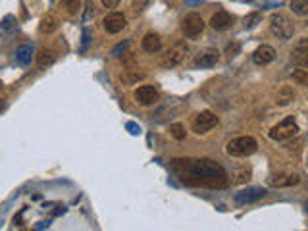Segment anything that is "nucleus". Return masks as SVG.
<instances>
[{
  "label": "nucleus",
  "instance_id": "obj_21",
  "mask_svg": "<svg viewBox=\"0 0 308 231\" xmlns=\"http://www.w3.org/2000/svg\"><path fill=\"white\" fill-rule=\"evenodd\" d=\"M291 10L297 15H308V0H293Z\"/></svg>",
  "mask_w": 308,
  "mask_h": 231
},
{
  "label": "nucleus",
  "instance_id": "obj_16",
  "mask_svg": "<svg viewBox=\"0 0 308 231\" xmlns=\"http://www.w3.org/2000/svg\"><path fill=\"white\" fill-rule=\"evenodd\" d=\"M233 15L226 12V10H220V12H216L212 15V19H210V25L216 29V31H224V29L231 27V23H233Z\"/></svg>",
  "mask_w": 308,
  "mask_h": 231
},
{
  "label": "nucleus",
  "instance_id": "obj_9",
  "mask_svg": "<svg viewBox=\"0 0 308 231\" xmlns=\"http://www.w3.org/2000/svg\"><path fill=\"white\" fill-rule=\"evenodd\" d=\"M135 100H137V104H141V106H152V104H156L158 102V91L152 87V85H141L139 89H135Z\"/></svg>",
  "mask_w": 308,
  "mask_h": 231
},
{
  "label": "nucleus",
  "instance_id": "obj_19",
  "mask_svg": "<svg viewBox=\"0 0 308 231\" xmlns=\"http://www.w3.org/2000/svg\"><path fill=\"white\" fill-rule=\"evenodd\" d=\"M293 98H295V91H293L291 87H282V89L278 91L276 102H278L280 106H287V104H291V102H293Z\"/></svg>",
  "mask_w": 308,
  "mask_h": 231
},
{
  "label": "nucleus",
  "instance_id": "obj_1",
  "mask_svg": "<svg viewBox=\"0 0 308 231\" xmlns=\"http://www.w3.org/2000/svg\"><path fill=\"white\" fill-rule=\"evenodd\" d=\"M170 170L183 185L191 187H222L228 183L226 170L208 158H175Z\"/></svg>",
  "mask_w": 308,
  "mask_h": 231
},
{
  "label": "nucleus",
  "instance_id": "obj_2",
  "mask_svg": "<svg viewBox=\"0 0 308 231\" xmlns=\"http://www.w3.org/2000/svg\"><path fill=\"white\" fill-rule=\"evenodd\" d=\"M226 150H228L229 156H233V158H247V156L255 154L256 150H258V143H256L255 137L251 135L237 137V139L229 141Z\"/></svg>",
  "mask_w": 308,
  "mask_h": 231
},
{
  "label": "nucleus",
  "instance_id": "obj_24",
  "mask_svg": "<svg viewBox=\"0 0 308 231\" xmlns=\"http://www.w3.org/2000/svg\"><path fill=\"white\" fill-rule=\"evenodd\" d=\"M293 79H295L299 85L308 87V71L307 69H295V71H293Z\"/></svg>",
  "mask_w": 308,
  "mask_h": 231
},
{
  "label": "nucleus",
  "instance_id": "obj_4",
  "mask_svg": "<svg viewBox=\"0 0 308 231\" xmlns=\"http://www.w3.org/2000/svg\"><path fill=\"white\" fill-rule=\"evenodd\" d=\"M268 135L272 141H278V143H283V141H289V139L297 137L299 135V125H297L295 118L293 116L285 118L283 122H280L278 125H274L270 129Z\"/></svg>",
  "mask_w": 308,
  "mask_h": 231
},
{
  "label": "nucleus",
  "instance_id": "obj_28",
  "mask_svg": "<svg viewBox=\"0 0 308 231\" xmlns=\"http://www.w3.org/2000/svg\"><path fill=\"white\" fill-rule=\"evenodd\" d=\"M127 129H131V133H133V135H137V133H139V131H141V127H137V125H135V123H127Z\"/></svg>",
  "mask_w": 308,
  "mask_h": 231
},
{
  "label": "nucleus",
  "instance_id": "obj_11",
  "mask_svg": "<svg viewBox=\"0 0 308 231\" xmlns=\"http://www.w3.org/2000/svg\"><path fill=\"white\" fill-rule=\"evenodd\" d=\"M299 181H301V177L297 176V174H287V172L272 174V176L268 177L270 187H278V189H282V187H293Z\"/></svg>",
  "mask_w": 308,
  "mask_h": 231
},
{
  "label": "nucleus",
  "instance_id": "obj_12",
  "mask_svg": "<svg viewBox=\"0 0 308 231\" xmlns=\"http://www.w3.org/2000/svg\"><path fill=\"white\" fill-rule=\"evenodd\" d=\"M291 60L301 68H308V37L299 39L291 50Z\"/></svg>",
  "mask_w": 308,
  "mask_h": 231
},
{
  "label": "nucleus",
  "instance_id": "obj_3",
  "mask_svg": "<svg viewBox=\"0 0 308 231\" xmlns=\"http://www.w3.org/2000/svg\"><path fill=\"white\" fill-rule=\"evenodd\" d=\"M270 29H272V33H274L278 39H282V41H289V39H293V35H295V25H293V21L289 19V15L282 14V12H278V14H274L270 17Z\"/></svg>",
  "mask_w": 308,
  "mask_h": 231
},
{
  "label": "nucleus",
  "instance_id": "obj_15",
  "mask_svg": "<svg viewBox=\"0 0 308 231\" xmlns=\"http://www.w3.org/2000/svg\"><path fill=\"white\" fill-rule=\"evenodd\" d=\"M141 46L148 54H156V52L162 50V37L158 33H147L143 37V41H141Z\"/></svg>",
  "mask_w": 308,
  "mask_h": 231
},
{
  "label": "nucleus",
  "instance_id": "obj_26",
  "mask_svg": "<svg viewBox=\"0 0 308 231\" xmlns=\"http://www.w3.org/2000/svg\"><path fill=\"white\" fill-rule=\"evenodd\" d=\"M239 50H241V44L239 42H229L228 48H226V54L231 58V56H237L239 54Z\"/></svg>",
  "mask_w": 308,
  "mask_h": 231
},
{
  "label": "nucleus",
  "instance_id": "obj_20",
  "mask_svg": "<svg viewBox=\"0 0 308 231\" xmlns=\"http://www.w3.org/2000/svg\"><path fill=\"white\" fill-rule=\"evenodd\" d=\"M58 29V19L54 17V15H46V17H42L40 19V25H39V31L44 35H50V33H54Z\"/></svg>",
  "mask_w": 308,
  "mask_h": 231
},
{
  "label": "nucleus",
  "instance_id": "obj_6",
  "mask_svg": "<svg viewBox=\"0 0 308 231\" xmlns=\"http://www.w3.org/2000/svg\"><path fill=\"white\" fill-rule=\"evenodd\" d=\"M218 123H220V118L216 116L214 112H210V110H202V112H199V114L193 118L191 127H193V131H195L197 135H204V133L212 131Z\"/></svg>",
  "mask_w": 308,
  "mask_h": 231
},
{
  "label": "nucleus",
  "instance_id": "obj_10",
  "mask_svg": "<svg viewBox=\"0 0 308 231\" xmlns=\"http://www.w3.org/2000/svg\"><path fill=\"white\" fill-rule=\"evenodd\" d=\"M125 27H127V19L121 12H112V14H108L104 17V29L110 35H118Z\"/></svg>",
  "mask_w": 308,
  "mask_h": 231
},
{
  "label": "nucleus",
  "instance_id": "obj_29",
  "mask_svg": "<svg viewBox=\"0 0 308 231\" xmlns=\"http://www.w3.org/2000/svg\"><path fill=\"white\" fill-rule=\"evenodd\" d=\"M307 212H308V203H307Z\"/></svg>",
  "mask_w": 308,
  "mask_h": 231
},
{
  "label": "nucleus",
  "instance_id": "obj_30",
  "mask_svg": "<svg viewBox=\"0 0 308 231\" xmlns=\"http://www.w3.org/2000/svg\"><path fill=\"white\" fill-rule=\"evenodd\" d=\"M0 85H2V83H0Z\"/></svg>",
  "mask_w": 308,
  "mask_h": 231
},
{
  "label": "nucleus",
  "instance_id": "obj_5",
  "mask_svg": "<svg viewBox=\"0 0 308 231\" xmlns=\"http://www.w3.org/2000/svg\"><path fill=\"white\" fill-rule=\"evenodd\" d=\"M189 52V46L185 42H175L174 46H170L164 54L160 56V66L166 69H172L175 66H179L183 60H185V56Z\"/></svg>",
  "mask_w": 308,
  "mask_h": 231
},
{
  "label": "nucleus",
  "instance_id": "obj_27",
  "mask_svg": "<svg viewBox=\"0 0 308 231\" xmlns=\"http://www.w3.org/2000/svg\"><path fill=\"white\" fill-rule=\"evenodd\" d=\"M118 4H120L118 0H104V2H102L104 8H114V6H118Z\"/></svg>",
  "mask_w": 308,
  "mask_h": 231
},
{
  "label": "nucleus",
  "instance_id": "obj_23",
  "mask_svg": "<svg viewBox=\"0 0 308 231\" xmlns=\"http://www.w3.org/2000/svg\"><path fill=\"white\" fill-rule=\"evenodd\" d=\"M260 21H262V14H260V12H253V14H249L245 17V27L253 29V27H256Z\"/></svg>",
  "mask_w": 308,
  "mask_h": 231
},
{
  "label": "nucleus",
  "instance_id": "obj_14",
  "mask_svg": "<svg viewBox=\"0 0 308 231\" xmlns=\"http://www.w3.org/2000/svg\"><path fill=\"white\" fill-rule=\"evenodd\" d=\"M274 58H276V50H274V46H270V44H262V46H258L255 50V54H253V62H255L256 66H268L274 62Z\"/></svg>",
  "mask_w": 308,
  "mask_h": 231
},
{
  "label": "nucleus",
  "instance_id": "obj_7",
  "mask_svg": "<svg viewBox=\"0 0 308 231\" xmlns=\"http://www.w3.org/2000/svg\"><path fill=\"white\" fill-rule=\"evenodd\" d=\"M181 31L185 33V37H189V39L199 37L204 31V19L201 17V14L191 12V14L185 15L183 21H181Z\"/></svg>",
  "mask_w": 308,
  "mask_h": 231
},
{
  "label": "nucleus",
  "instance_id": "obj_13",
  "mask_svg": "<svg viewBox=\"0 0 308 231\" xmlns=\"http://www.w3.org/2000/svg\"><path fill=\"white\" fill-rule=\"evenodd\" d=\"M218 60H220V52L216 48H204L195 56V64L199 68H212L218 64Z\"/></svg>",
  "mask_w": 308,
  "mask_h": 231
},
{
  "label": "nucleus",
  "instance_id": "obj_25",
  "mask_svg": "<svg viewBox=\"0 0 308 231\" xmlns=\"http://www.w3.org/2000/svg\"><path fill=\"white\" fill-rule=\"evenodd\" d=\"M131 46V41H125V42H120L118 46H114V50H112V56H121V52L125 54L127 52V48Z\"/></svg>",
  "mask_w": 308,
  "mask_h": 231
},
{
  "label": "nucleus",
  "instance_id": "obj_17",
  "mask_svg": "<svg viewBox=\"0 0 308 231\" xmlns=\"http://www.w3.org/2000/svg\"><path fill=\"white\" fill-rule=\"evenodd\" d=\"M33 56H35V48H33L31 44H21V46L15 50V62H17L19 66H29L31 60H33Z\"/></svg>",
  "mask_w": 308,
  "mask_h": 231
},
{
  "label": "nucleus",
  "instance_id": "obj_8",
  "mask_svg": "<svg viewBox=\"0 0 308 231\" xmlns=\"http://www.w3.org/2000/svg\"><path fill=\"white\" fill-rule=\"evenodd\" d=\"M268 195V191L262 189V187H247V189L239 191V193H235V197H233V201L237 206H245V204H251V203H256V201H260V199H264Z\"/></svg>",
  "mask_w": 308,
  "mask_h": 231
},
{
  "label": "nucleus",
  "instance_id": "obj_22",
  "mask_svg": "<svg viewBox=\"0 0 308 231\" xmlns=\"http://www.w3.org/2000/svg\"><path fill=\"white\" fill-rule=\"evenodd\" d=\"M170 133L174 137L175 141H183L185 139V127H183V123H172L170 125Z\"/></svg>",
  "mask_w": 308,
  "mask_h": 231
},
{
  "label": "nucleus",
  "instance_id": "obj_18",
  "mask_svg": "<svg viewBox=\"0 0 308 231\" xmlns=\"http://www.w3.org/2000/svg\"><path fill=\"white\" fill-rule=\"evenodd\" d=\"M56 58H58L56 50H52V48H40L39 54H37V64H39V68H46V66H50V64L56 62Z\"/></svg>",
  "mask_w": 308,
  "mask_h": 231
}]
</instances>
